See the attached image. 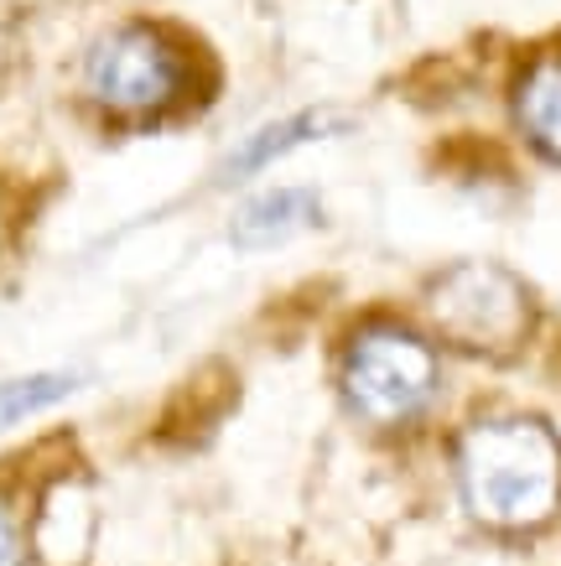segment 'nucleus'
I'll list each match as a JSON object with an SVG mask.
<instances>
[{"label": "nucleus", "mask_w": 561, "mask_h": 566, "mask_svg": "<svg viewBox=\"0 0 561 566\" xmlns=\"http://www.w3.org/2000/svg\"><path fill=\"white\" fill-rule=\"evenodd\" d=\"M458 494L489 531H530L561 504V442L536 416H489L458 437Z\"/></svg>", "instance_id": "f257e3e1"}, {"label": "nucleus", "mask_w": 561, "mask_h": 566, "mask_svg": "<svg viewBox=\"0 0 561 566\" xmlns=\"http://www.w3.org/2000/svg\"><path fill=\"white\" fill-rule=\"evenodd\" d=\"M426 317L447 344L499 359V354H515L526 344L536 307H530L526 281L515 271L494 265V260H463L426 286Z\"/></svg>", "instance_id": "f03ea898"}, {"label": "nucleus", "mask_w": 561, "mask_h": 566, "mask_svg": "<svg viewBox=\"0 0 561 566\" xmlns=\"http://www.w3.org/2000/svg\"><path fill=\"white\" fill-rule=\"evenodd\" d=\"M343 400L359 421L374 427H406L437 400V354L411 327L374 323L354 333L343 354Z\"/></svg>", "instance_id": "7ed1b4c3"}, {"label": "nucleus", "mask_w": 561, "mask_h": 566, "mask_svg": "<svg viewBox=\"0 0 561 566\" xmlns=\"http://www.w3.org/2000/svg\"><path fill=\"white\" fill-rule=\"evenodd\" d=\"M183 84V57L152 27H115L89 52V88L115 115H162Z\"/></svg>", "instance_id": "20e7f679"}, {"label": "nucleus", "mask_w": 561, "mask_h": 566, "mask_svg": "<svg viewBox=\"0 0 561 566\" xmlns=\"http://www.w3.org/2000/svg\"><path fill=\"white\" fill-rule=\"evenodd\" d=\"M323 223V203H318V192L307 188H276V192H260L250 203L235 213V244L239 250H276V244L297 240L307 229H318Z\"/></svg>", "instance_id": "39448f33"}, {"label": "nucleus", "mask_w": 561, "mask_h": 566, "mask_svg": "<svg viewBox=\"0 0 561 566\" xmlns=\"http://www.w3.org/2000/svg\"><path fill=\"white\" fill-rule=\"evenodd\" d=\"M515 120L541 156L561 161V57H536L515 84Z\"/></svg>", "instance_id": "423d86ee"}, {"label": "nucleus", "mask_w": 561, "mask_h": 566, "mask_svg": "<svg viewBox=\"0 0 561 566\" xmlns=\"http://www.w3.org/2000/svg\"><path fill=\"white\" fill-rule=\"evenodd\" d=\"M328 125H333V115H323V109H302V115H287V120H276V125H260L245 146L229 151V161H224V182H239V177L271 167L276 156H287V151H297V146H307V140L328 136Z\"/></svg>", "instance_id": "0eeeda50"}, {"label": "nucleus", "mask_w": 561, "mask_h": 566, "mask_svg": "<svg viewBox=\"0 0 561 566\" xmlns=\"http://www.w3.org/2000/svg\"><path fill=\"white\" fill-rule=\"evenodd\" d=\"M84 379L73 369H48V375H21V379H0V427H17L27 416L48 411L58 400H69Z\"/></svg>", "instance_id": "6e6552de"}, {"label": "nucleus", "mask_w": 561, "mask_h": 566, "mask_svg": "<svg viewBox=\"0 0 561 566\" xmlns=\"http://www.w3.org/2000/svg\"><path fill=\"white\" fill-rule=\"evenodd\" d=\"M21 531L17 520H11V510H0V566H21Z\"/></svg>", "instance_id": "1a4fd4ad"}, {"label": "nucleus", "mask_w": 561, "mask_h": 566, "mask_svg": "<svg viewBox=\"0 0 561 566\" xmlns=\"http://www.w3.org/2000/svg\"><path fill=\"white\" fill-rule=\"evenodd\" d=\"M6 73H11V36L0 27V84H6Z\"/></svg>", "instance_id": "9d476101"}]
</instances>
